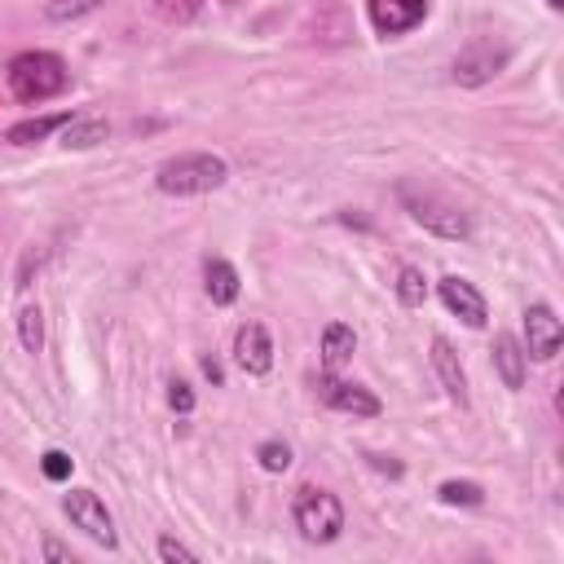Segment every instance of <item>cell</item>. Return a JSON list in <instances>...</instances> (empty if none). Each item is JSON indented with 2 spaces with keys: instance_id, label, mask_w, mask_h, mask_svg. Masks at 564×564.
Here are the masks:
<instances>
[{
  "instance_id": "1",
  "label": "cell",
  "mask_w": 564,
  "mask_h": 564,
  "mask_svg": "<svg viewBox=\"0 0 564 564\" xmlns=\"http://www.w3.org/2000/svg\"><path fill=\"white\" fill-rule=\"evenodd\" d=\"M229 181V163L221 155H177L155 172V190L168 199H194V194H212Z\"/></svg>"
},
{
  "instance_id": "2",
  "label": "cell",
  "mask_w": 564,
  "mask_h": 564,
  "mask_svg": "<svg viewBox=\"0 0 564 564\" xmlns=\"http://www.w3.org/2000/svg\"><path fill=\"white\" fill-rule=\"evenodd\" d=\"M67 80H71V76H67V63H63L58 54H45V49L19 54V58L10 63V93H14L19 102H27V106L58 98V93L67 89Z\"/></svg>"
},
{
  "instance_id": "3",
  "label": "cell",
  "mask_w": 564,
  "mask_h": 564,
  "mask_svg": "<svg viewBox=\"0 0 564 564\" xmlns=\"http://www.w3.org/2000/svg\"><path fill=\"white\" fill-rule=\"evenodd\" d=\"M397 199H402V207H406L424 229H432L437 238H450V242H467V238H472V221H467V212H459V207H454V203H445L441 194H432V190H419V185L402 181V185H397Z\"/></svg>"
},
{
  "instance_id": "4",
  "label": "cell",
  "mask_w": 564,
  "mask_h": 564,
  "mask_svg": "<svg viewBox=\"0 0 564 564\" xmlns=\"http://www.w3.org/2000/svg\"><path fill=\"white\" fill-rule=\"evenodd\" d=\"M292 520L301 529L305 542H336L345 533V503L331 494V489H318V485H305L296 489L292 498Z\"/></svg>"
},
{
  "instance_id": "5",
  "label": "cell",
  "mask_w": 564,
  "mask_h": 564,
  "mask_svg": "<svg viewBox=\"0 0 564 564\" xmlns=\"http://www.w3.org/2000/svg\"><path fill=\"white\" fill-rule=\"evenodd\" d=\"M318 397H323V406H331L340 415H353V419H380L384 415V402L371 388L349 384V380H336V371H323L318 375Z\"/></svg>"
},
{
  "instance_id": "6",
  "label": "cell",
  "mask_w": 564,
  "mask_h": 564,
  "mask_svg": "<svg viewBox=\"0 0 564 564\" xmlns=\"http://www.w3.org/2000/svg\"><path fill=\"white\" fill-rule=\"evenodd\" d=\"M507 49L503 45H494V41H472L459 58H454V67H450V76H454V84H463V89H481V84H489L503 67H507Z\"/></svg>"
},
{
  "instance_id": "7",
  "label": "cell",
  "mask_w": 564,
  "mask_h": 564,
  "mask_svg": "<svg viewBox=\"0 0 564 564\" xmlns=\"http://www.w3.org/2000/svg\"><path fill=\"white\" fill-rule=\"evenodd\" d=\"M63 511H67V520H71L76 529H84L93 542H102V546H115V542H120V538H115V520H111L106 503H102L93 489H71V494L63 498Z\"/></svg>"
},
{
  "instance_id": "8",
  "label": "cell",
  "mask_w": 564,
  "mask_h": 564,
  "mask_svg": "<svg viewBox=\"0 0 564 564\" xmlns=\"http://www.w3.org/2000/svg\"><path fill=\"white\" fill-rule=\"evenodd\" d=\"M432 10V0H366V14H371V27L393 41V36H406L415 32Z\"/></svg>"
},
{
  "instance_id": "9",
  "label": "cell",
  "mask_w": 564,
  "mask_h": 564,
  "mask_svg": "<svg viewBox=\"0 0 564 564\" xmlns=\"http://www.w3.org/2000/svg\"><path fill=\"white\" fill-rule=\"evenodd\" d=\"M564 345V327L555 318L551 305H529L524 309V358L533 362H551Z\"/></svg>"
},
{
  "instance_id": "10",
  "label": "cell",
  "mask_w": 564,
  "mask_h": 564,
  "mask_svg": "<svg viewBox=\"0 0 564 564\" xmlns=\"http://www.w3.org/2000/svg\"><path fill=\"white\" fill-rule=\"evenodd\" d=\"M437 296H441V305H445L454 318H463L467 327H485V323H489V305H485V296L472 287L467 278H459V273L441 278V282H437Z\"/></svg>"
},
{
  "instance_id": "11",
  "label": "cell",
  "mask_w": 564,
  "mask_h": 564,
  "mask_svg": "<svg viewBox=\"0 0 564 564\" xmlns=\"http://www.w3.org/2000/svg\"><path fill=\"white\" fill-rule=\"evenodd\" d=\"M234 366L247 375H269L273 371V336L264 323H247L234 336Z\"/></svg>"
},
{
  "instance_id": "12",
  "label": "cell",
  "mask_w": 564,
  "mask_h": 564,
  "mask_svg": "<svg viewBox=\"0 0 564 564\" xmlns=\"http://www.w3.org/2000/svg\"><path fill=\"white\" fill-rule=\"evenodd\" d=\"M432 371H437L445 397L454 406H467V371H463V362H459V353H454V345L445 336L432 340Z\"/></svg>"
},
{
  "instance_id": "13",
  "label": "cell",
  "mask_w": 564,
  "mask_h": 564,
  "mask_svg": "<svg viewBox=\"0 0 564 564\" xmlns=\"http://www.w3.org/2000/svg\"><path fill=\"white\" fill-rule=\"evenodd\" d=\"M203 287H207V301L225 309V305H234V301H238V292H242V282H238V269H234L229 260L212 256V260L203 264Z\"/></svg>"
},
{
  "instance_id": "14",
  "label": "cell",
  "mask_w": 564,
  "mask_h": 564,
  "mask_svg": "<svg viewBox=\"0 0 564 564\" xmlns=\"http://www.w3.org/2000/svg\"><path fill=\"white\" fill-rule=\"evenodd\" d=\"M494 366H498V380H503L507 388H524V366H529V358H524V345H520L516 336H498V340H494Z\"/></svg>"
},
{
  "instance_id": "15",
  "label": "cell",
  "mask_w": 564,
  "mask_h": 564,
  "mask_svg": "<svg viewBox=\"0 0 564 564\" xmlns=\"http://www.w3.org/2000/svg\"><path fill=\"white\" fill-rule=\"evenodd\" d=\"M111 137V124L102 115H71V124L63 128V146L67 150H93Z\"/></svg>"
},
{
  "instance_id": "16",
  "label": "cell",
  "mask_w": 564,
  "mask_h": 564,
  "mask_svg": "<svg viewBox=\"0 0 564 564\" xmlns=\"http://www.w3.org/2000/svg\"><path fill=\"white\" fill-rule=\"evenodd\" d=\"M67 124H71V111H58V115H36V120L14 124V128L5 133V142H10V146H36V142H45L49 133H58V128H67Z\"/></svg>"
},
{
  "instance_id": "17",
  "label": "cell",
  "mask_w": 564,
  "mask_h": 564,
  "mask_svg": "<svg viewBox=\"0 0 564 564\" xmlns=\"http://www.w3.org/2000/svg\"><path fill=\"white\" fill-rule=\"evenodd\" d=\"M353 349H358L353 327H349V323H331V327L323 331V371H340V366L353 358Z\"/></svg>"
},
{
  "instance_id": "18",
  "label": "cell",
  "mask_w": 564,
  "mask_h": 564,
  "mask_svg": "<svg viewBox=\"0 0 564 564\" xmlns=\"http://www.w3.org/2000/svg\"><path fill=\"white\" fill-rule=\"evenodd\" d=\"M102 5H106V0H49L45 19H49V23H80V19L98 14Z\"/></svg>"
},
{
  "instance_id": "19",
  "label": "cell",
  "mask_w": 564,
  "mask_h": 564,
  "mask_svg": "<svg viewBox=\"0 0 564 564\" xmlns=\"http://www.w3.org/2000/svg\"><path fill=\"white\" fill-rule=\"evenodd\" d=\"M19 340H23L27 353L45 349V314H41V305H23L19 309Z\"/></svg>"
},
{
  "instance_id": "20",
  "label": "cell",
  "mask_w": 564,
  "mask_h": 564,
  "mask_svg": "<svg viewBox=\"0 0 564 564\" xmlns=\"http://www.w3.org/2000/svg\"><path fill=\"white\" fill-rule=\"evenodd\" d=\"M397 301H402L406 309H419V305L428 301V278H424L415 264H406V269L397 273Z\"/></svg>"
},
{
  "instance_id": "21",
  "label": "cell",
  "mask_w": 564,
  "mask_h": 564,
  "mask_svg": "<svg viewBox=\"0 0 564 564\" xmlns=\"http://www.w3.org/2000/svg\"><path fill=\"white\" fill-rule=\"evenodd\" d=\"M437 498H441L445 507H481V503H485V489H481L476 481H445V485L437 489Z\"/></svg>"
},
{
  "instance_id": "22",
  "label": "cell",
  "mask_w": 564,
  "mask_h": 564,
  "mask_svg": "<svg viewBox=\"0 0 564 564\" xmlns=\"http://www.w3.org/2000/svg\"><path fill=\"white\" fill-rule=\"evenodd\" d=\"M150 10H155L163 23H172V27H185V23H194V19H199L203 0H150Z\"/></svg>"
},
{
  "instance_id": "23",
  "label": "cell",
  "mask_w": 564,
  "mask_h": 564,
  "mask_svg": "<svg viewBox=\"0 0 564 564\" xmlns=\"http://www.w3.org/2000/svg\"><path fill=\"white\" fill-rule=\"evenodd\" d=\"M256 463H260L264 472H273V476L287 472V467H292V445L278 441V437H273V441H260V445H256Z\"/></svg>"
},
{
  "instance_id": "24",
  "label": "cell",
  "mask_w": 564,
  "mask_h": 564,
  "mask_svg": "<svg viewBox=\"0 0 564 564\" xmlns=\"http://www.w3.org/2000/svg\"><path fill=\"white\" fill-rule=\"evenodd\" d=\"M71 467H76V459H71L67 450H45V459H41V472H45V481H54V485L71 481Z\"/></svg>"
},
{
  "instance_id": "25",
  "label": "cell",
  "mask_w": 564,
  "mask_h": 564,
  "mask_svg": "<svg viewBox=\"0 0 564 564\" xmlns=\"http://www.w3.org/2000/svg\"><path fill=\"white\" fill-rule=\"evenodd\" d=\"M155 551H159V560H163V564H194V560H199V555H194L185 542H177L172 533H163V538L155 542Z\"/></svg>"
},
{
  "instance_id": "26",
  "label": "cell",
  "mask_w": 564,
  "mask_h": 564,
  "mask_svg": "<svg viewBox=\"0 0 564 564\" xmlns=\"http://www.w3.org/2000/svg\"><path fill=\"white\" fill-rule=\"evenodd\" d=\"M168 406H172L177 415H194L199 397H194V388H190L185 380H172V384H168Z\"/></svg>"
},
{
  "instance_id": "27",
  "label": "cell",
  "mask_w": 564,
  "mask_h": 564,
  "mask_svg": "<svg viewBox=\"0 0 564 564\" xmlns=\"http://www.w3.org/2000/svg\"><path fill=\"white\" fill-rule=\"evenodd\" d=\"M41 260H45V251H27V256H23V269H19V282H14L19 292H27V287H32V273L41 269Z\"/></svg>"
},
{
  "instance_id": "28",
  "label": "cell",
  "mask_w": 564,
  "mask_h": 564,
  "mask_svg": "<svg viewBox=\"0 0 564 564\" xmlns=\"http://www.w3.org/2000/svg\"><path fill=\"white\" fill-rule=\"evenodd\" d=\"M45 560H58V564H63V560H71V551H67L63 542H54V538H45Z\"/></svg>"
},
{
  "instance_id": "29",
  "label": "cell",
  "mask_w": 564,
  "mask_h": 564,
  "mask_svg": "<svg viewBox=\"0 0 564 564\" xmlns=\"http://www.w3.org/2000/svg\"><path fill=\"white\" fill-rule=\"evenodd\" d=\"M203 375H207L212 384H225V371H221V362H216V358H203Z\"/></svg>"
},
{
  "instance_id": "30",
  "label": "cell",
  "mask_w": 564,
  "mask_h": 564,
  "mask_svg": "<svg viewBox=\"0 0 564 564\" xmlns=\"http://www.w3.org/2000/svg\"><path fill=\"white\" fill-rule=\"evenodd\" d=\"M371 459V467H380V472H388V476H402V463H388L384 454H366Z\"/></svg>"
},
{
  "instance_id": "31",
  "label": "cell",
  "mask_w": 564,
  "mask_h": 564,
  "mask_svg": "<svg viewBox=\"0 0 564 564\" xmlns=\"http://www.w3.org/2000/svg\"><path fill=\"white\" fill-rule=\"evenodd\" d=\"M546 5H551V10H560V5H564V0H546Z\"/></svg>"
},
{
  "instance_id": "32",
  "label": "cell",
  "mask_w": 564,
  "mask_h": 564,
  "mask_svg": "<svg viewBox=\"0 0 564 564\" xmlns=\"http://www.w3.org/2000/svg\"><path fill=\"white\" fill-rule=\"evenodd\" d=\"M221 5H238V0H221Z\"/></svg>"
}]
</instances>
